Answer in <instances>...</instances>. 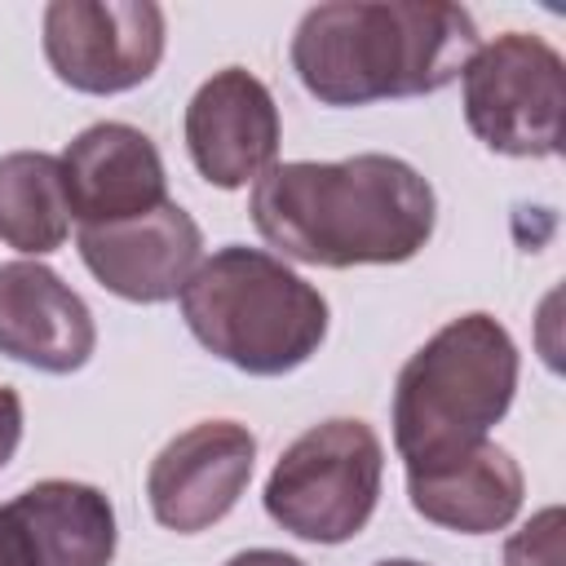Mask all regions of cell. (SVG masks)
<instances>
[{"label": "cell", "instance_id": "cell-4", "mask_svg": "<svg viewBox=\"0 0 566 566\" xmlns=\"http://www.w3.org/2000/svg\"><path fill=\"white\" fill-rule=\"evenodd\" d=\"M517 394V345L491 314L438 327L398 371L394 447L407 469L451 460L486 442Z\"/></svg>", "mask_w": 566, "mask_h": 566}, {"label": "cell", "instance_id": "cell-10", "mask_svg": "<svg viewBox=\"0 0 566 566\" xmlns=\"http://www.w3.org/2000/svg\"><path fill=\"white\" fill-rule=\"evenodd\" d=\"M186 150L199 177L221 190L256 181L279 155V106L270 88L243 66L208 75L186 106Z\"/></svg>", "mask_w": 566, "mask_h": 566}, {"label": "cell", "instance_id": "cell-12", "mask_svg": "<svg viewBox=\"0 0 566 566\" xmlns=\"http://www.w3.org/2000/svg\"><path fill=\"white\" fill-rule=\"evenodd\" d=\"M97 349L88 305L40 261L0 265V354L49 376L80 371Z\"/></svg>", "mask_w": 566, "mask_h": 566}, {"label": "cell", "instance_id": "cell-13", "mask_svg": "<svg viewBox=\"0 0 566 566\" xmlns=\"http://www.w3.org/2000/svg\"><path fill=\"white\" fill-rule=\"evenodd\" d=\"M407 495L411 509L433 526L460 535H491L517 517L526 482L504 447L478 442L451 460L407 469Z\"/></svg>", "mask_w": 566, "mask_h": 566}, {"label": "cell", "instance_id": "cell-15", "mask_svg": "<svg viewBox=\"0 0 566 566\" xmlns=\"http://www.w3.org/2000/svg\"><path fill=\"white\" fill-rule=\"evenodd\" d=\"M71 234V199L62 159L44 150L0 155V239L27 256L62 248Z\"/></svg>", "mask_w": 566, "mask_h": 566}, {"label": "cell", "instance_id": "cell-1", "mask_svg": "<svg viewBox=\"0 0 566 566\" xmlns=\"http://www.w3.org/2000/svg\"><path fill=\"white\" fill-rule=\"evenodd\" d=\"M252 226L301 265H398L433 234V186L398 155L270 164L252 181Z\"/></svg>", "mask_w": 566, "mask_h": 566}, {"label": "cell", "instance_id": "cell-20", "mask_svg": "<svg viewBox=\"0 0 566 566\" xmlns=\"http://www.w3.org/2000/svg\"><path fill=\"white\" fill-rule=\"evenodd\" d=\"M376 566H424V562H411V557H394V562H376Z\"/></svg>", "mask_w": 566, "mask_h": 566}, {"label": "cell", "instance_id": "cell-11", "mask_svg": "<svg viewBox=\"0 0 566 566\" xmlns=\"http://www.w3.org/2000/svg\"><path fill=\"white\" fill-rule=\"evenodd\" d=\"M71 217L80 226H115L168 203V177L155 142L133 124H88L62 155Z\"/></svg>", "mask_w": 566, "mask_h": 566}, {"label": "cell", "instance_id": "cell-18", "mask_svg": "<svg viewBox=\"0 0 566 566\" xmlns=\"http://www.w3.org/2000/svg\"><path fill=\"white\" fill-rule=\"evenodd\" d=\"M226 566H305V562L279 548H248V553H234Z\"/></svg>", "mask_w": 566, "mask_h": 566}, {"label": "cell", "instance_id": "cell-6", "mask_svg": "<svg viewBox=\"0 0 566 566\" xmlns=\"http://www.w3.org/2000/svg\"><path fill=\"white\" fill-rule=\"evenodd\" d=\"M464 80V119L482 146L513 159H548L562 150L566 62L526 31H504L478 44Z\"/></svg>", "mask_w": 566, "mask_h": 566}, {"label": "cell", "instance_id": "cell-5", "mask_svg": "<svg viewBox=\"0 0 566 566\" xmlns=\"http://www.w3.org/2000/svg\"><path fill=\"white\" fill-rule=\"evenodd\" d=\"M385 447L363 420H323L305 429L265 482V513L310 544L354 539L380 500Z\"/></svg>", "mask_w": 566, "mask_h": 566}, {"label": "cell", "instance_id": "cell-19", "mask_svg": "<svg viewBox=\"0 0 566 566\" xmlns=\"http://www.w3.org/2000/svg\"><path fill=\"white\" fill-rule=\"evenodd\" d=\"M0 566H27L22 544H18V535H13L9 517H4V509H0Z\"/></svg>", "mask_w": 566, "mask_h": 566}, {"label": "cell", "instance_id": "cell-17", "mask_svg": "<svg viewBox=\"0 0 566 566\" xmlns=\"http://www.w3.org/2000/svg\"><path fill=\"white\" fill-rule=\"evenodd\" d=\"M18 442H22V398L18 389L0 385V469L13 460Z\"/></svg>", "mask_w": 566, "mask_h": 566}, {"label": "cell", "instance_id": "cell-14", "mask_svg": "<svg viewBox=\"0 0 566 566\" xmlns=\"http://www.w3.org/2000/svg\"><path fill=\"white\" fill-rule=\"evenodd\" d=\"M4 517L27 566H111L115 557V509L88 482H35L4 504Z\"/></svg>", "mask_w": 566, "mask_h": 566}, {"label": "cell", "instance_id": "cell-9", "mask_svg": "<svg viewBox=\"0 0 566 566\" xmlns=\"http://www.w3.org/2000/svg\"><path fill=\"white\" fill-rule=\"evenodd\" d=\"M75 243L88 274L106 292L137 305H159L181 296V287L190 283L203 256V234L195 217L172 199L159 203L155 212L115 226H80Z\"/></svg>", "mask_w": 566, "mask_h": 566}, {"label": "cell", "instance_id": "cell-8", "mask_svg": "<svg viewBox=\"0 0 566 566\" xmlns=\"http://www.w3.org/2000/svg\"><path fill=\"white\" fill-rule=\"evenodd\" d=\"M256 438L239 420H199L177 433L146 473V500L159 526L177 535L221 522L252 482Z\"/></svg>", "mask_w": 566, "mask_h": 566}, {"label": "cell", "instance_id": "cell-16", "mask_svg": "<svg viewBox=\"0 0 566 566\" xmlns=\"http://www.w3.org/2000/svg\"><path fill=\"white\" fill-rule=\"evenodd\" d=\"M562 509L535 513L517 535L504 544V566H562Z\"/></svg>", "mask_w": 566, "mask_h": 566}, {"label": "cell", "instance_id": "cell-7", "mask_svg": "<svg viewBox=\"0 0 566 566\" xmlns=\"http://www.w3.org/2000/svg\"><path fill=\"white\" fill-rule=\"evenodd\" d=\"M164 9L155 0H53L44 57L75 93L111 97L146 84L164 62Z\"/></svg>", "mask_w": 566, "mask_h": 566}, {"label": "cell", "instance_id": "cell-3", "mask_svg": "<svg viewBox=\"0 0 566 566\" xmlns=\"http://www.w3.org/2000/svg\"><path fill=\"white\" fill-rule=\"evenodd\" d=\"M190 336L248 376H283L310 363L327 336V301L274 252L230 243L199 261L181 287Z\"/></svg>", "mask_w": 566, "mask_h": 566}, {"label": "cell", "instance_id": "cell-2", "mask_svg": "<svg viewBox=\"0 0 566 566\" xmlns=\"http://www.w3.org/2000/svg\"><path fill=\"white\" fill-rule=\"evenodd\" d=\"M478 53V22L447 0L314 4L292 35V71L323 106L438 93Z\"/></svg>", "mask_w": 566, "mask_h": 566}]
</instances>
